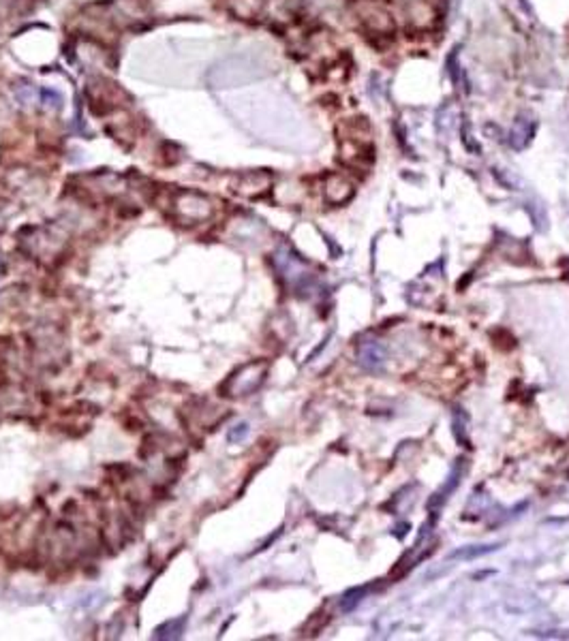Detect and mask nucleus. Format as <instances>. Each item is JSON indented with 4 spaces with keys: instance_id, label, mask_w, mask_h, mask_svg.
<instances>
[{
    "instance_id": "f257e3e1",
    "label": "nucleus",
    "mask_w": 569,
    "mask_h": 641,
    "mask_svg": "<svg viewBox=\"0 0 569 641\" xmlns=\"http://www.w3.org/2000/svg\"><path fill=\"white\" fill-rule=\"evenodd\" d=\"M261 75L257 62L248 58H231L221 62L218 66L212 68L210 73V83L214 88H231V86H242Z\"/></svg>"
},
{
    "instance_id": "f03ea898",
    "label": "nucleus",
    "mask_w": 569,
    "mask_h": 641,
    "mask_svg": "<svg viewBox=\"0 0 569 641\" xmlns=\"http://www.w3.org/2000/svg\"><path fill=\"white\" fill-rule=\"evenodd\" d=\"M266 376V366L263 364H248L244 366L231 381H229V396H248L255 391Z\"/></svg>"
},
{
    "instance_id": "7ed1b4c3",
    "label": "nucleus",
    "mask_w": 569,
    "mask_h": 641,
    "mask_svg": "<svg viewBox=\"0 0 569 641\" xmlns=\"http://www.w3.org/2000/svg\"><path fill=\"white\" fill-rule=\"evenodd\" d=\"M360 17H362V24L368 30L377 32V34H390L394 30V24H392L390 15L383 9L375 6V4H362L360 6Z\"/></svg>"
},
{
    "instance_id": "20e7f679",
    "label": "nucleus",
    "mask_w": 569,
    "mask_h": 641,
    "mask_svg": "<svg viewBox=\"0 0 569 641\" xmlns=\"http://www.w3.org/2000/svg\"><path fill=\"white\" fill-rule=\"evenodd\" d=\"M358 361H360L362 368L371 370V372H377L386 364V349L377 340H366L358 349Z\"/></svg>"
},
{
    "instance_id": "39448f33",
    "label": "nucleus",
    "mask_w": 569,
    "mask_h": 641,
    "mask_svg": "<svg viewBox=\"0 0 569 641\" xmlns=\"http://www.w3.org/2000/svg\"><path fill=\"white\" fill-rule=\"evenodd\" d=\"M351 195H353V186H351V182L345 175L336 173V175L328 178V182H326V197H328V201L341 205V203L349 201Z\"/></svg>"
},
{
    "instance_id": "423d86ee",
    "label": "nucleus",
    "mask_w": 569,
    "mask_h": 641,
    "mask_svg": "<svg viewBox=\"0 0 569 641\" xmlns=\"http://www.w3.org/2000/svg\"><path fill=\"white\" fill-rule=\"evenodd\" d=\"M231 11L242 19H253L261 13L263 0H227Z\"/></svg>"
},
{
    "instance_id": "0eeeda50",
    "label": "nucleus",
    "mask_w": 569,
    "mask_h": 641,
    "mask_svg": "<svg viewBox=\"0 0 569 641\" xmlns=\"http://www.w3.org/2000/svg\"><path fill=\"white\" fill-rule=\"evenodd\" d=\"M533 137V122L527 120V118H520L514 126V133H512V143L514 148H525L529 143V139Z\"/></svg>"
},
{
    "instance_id": "6e6552de",
    "label": "nucleus",
    "mask_w": 569,
    "mask_h": 641,
    "mask_svg": "<svg viewBox=\"0 0 569 641\" xmlns=\"http://www.w3.org/2000/svg\"><path fill=\"white\" fill-rule=\"evenodd\" d=\"M184 631V618L169 620L154 631V640H178Z\"/></svg>"
},
{
    "instance_id": "1a4fd4ad",
    "label": "nucleus",
    "mask_w": 569,
    "mask_h": 641,
    "mask_svg": "<svg viewBox=\"0 0 569 641\" xmlns=\"http://www.w3.org/2000/svg\"><path fill=\"white\" fill-rule=\"evenodd\" d=\"M467 428H469V417L463 409H456L454 411V436L460 445H469V439H467Z\"/></svg>"
},
{
    "instance_id": "9d476101",
    "label": "nucleus",
    "mask_w": 569,
    "mask_h": 641,
    "mask_svg": "<svg viewBox=\"0 0 569 641\" xmlns=\"http://www.w3.org/2000/svg\"><path fill=\"white\" fill-rule=\"evenodd\" d=\"M366 597V588H351V590H347L345 593V597H343V601H341V607L345 610V612H351V610H356V605L362 601Z\"/></svg>"
},
{
    "instance_id": "9b49d317",
    "label": "nucleus",
    "mask_w": 569,
    "mask_h": 641,
    "mask_svg": "<svg viewBox=\"0 0 569 641\" xmlns=\"http://www.w3.org/2000/svg\"><path fill=\"white\" fill-rule=\"evenodd\" d=\"M493 550H497V545H488V548H475V550H458V552H454L452 554V558H475V556H480V554H488V552H493Z\"/></svg>"
},
{
    "instance_id": "f8f14e48",
    "label": "nucleus",
    "mask_w": 569,
    "mask_h": 641,
    "mask_svg": "<svg viewBox=\"0 0 569 641\" xmlns=\"http://www.w3.org/2000/svg\"><path fill=\"white\" fill-rule=\"evenodd\" d=\"M246 434H248V424H240L229 432V443H240V441H244Z\"/></svg>"
}]
</instances>
